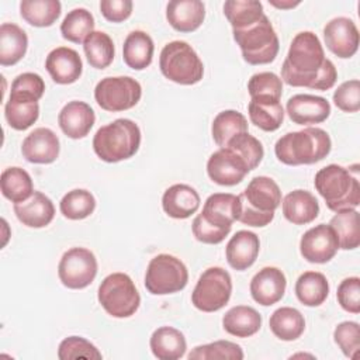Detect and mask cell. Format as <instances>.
Here are the masks:
<instances>
[{
    "mask_svg": "<svg viewBox=\"0 0 360 360\" xmlns=\"http://www.w3.org/2000/svg\"><path fill=\"white\" fill-rule=\"evenodd\" d=\"M62 4L58 0H22L20 14L30 25L51 27L60 15Z\"/></svg>",
    "mask_w": 360,
    "mask_h": 360,
    "instance_id": "cell-38",
    "label": "cell"
},
{
    "mask_svg": "<svg viewBox=\"0 0 360 360\" xmlns=\"http://www.w3.org/2000/svg\"><path fill=\"white\" fill-rule=\"evenodd\" d=\"M94 31V17L86 8H73L60 24V34L73 44H82Z\"/></svg>",
    "mask_w": 360,
    "mask_h": 360,
    "instance_id": "cell-41",
    "label": "cell"
},
{
    "mask_svg": "<svg viewBox=\"0 0 360 360\" xmlns=\"http://www.w3.org/2000/svg\"><path fill=\"white\" fill-rule=\"evenodd\" d=\"M59 210L62 215L72 221H79L90 217L96 210V198L94 195L84 188H75L68 191L60 202Z\"/></svg>",
    "mask_w": 360,
    "mask_h": 360,
    "instance_id": "cell-42",
    "label": "cell"
},
{
    "mask_svg": "<svg viewBox=\"0 0 360 360\" xmlns=\"http://www.w3.org/2000/svg\"><path fill=\"white\" fill-rule=\"evenodd\" d=\"M281 79L292 87L329 90L335 86L338 72L325 56L322 44L312 31L298 32L288 48L281 66Z\"/></svg>",
    "mask_w": 360,
    "mask_h": 360,
    "instance_id": "cell-1",
    "label": "cell"
},
{
    "mask_svg": "<svg viewBox=\"0 0 360 360\" xmlns=\"http://www.w3.org/2000/svg\"><path fill=\"white\" fill-rule=\"evenodd\" d=\"M10 91L28 94V96H32L34 98L39 100L44 96L45 83H44V79L39 75L32 73V72H25V73L18 75L13 80Z\"/></svg>",
    "mask_w": 360,
    "mask_h": 360,
    "instance_id": "cell-50",
    "label": "cell"
},
{
    "mask_svg": "<svg viewBox=\"0 0 360 360\" xmlns=\"http://www.w3.org/2000/svg\"><path fill=\"white\" fill-rule=\"evenodd\" d=\"M225 332L236 338H249L259 332L262 326V315L252 307H232L222 318Z\"/></svg>",
    "mask_w": 360,
    "mask_h": 360,
    "instance_id": "cell-32",
    "label": "cell"
},
{
    "mask_svg": "<svg viewBox=\"0 0 360 360\" xmlns=\"http://www.w3.org/2000/svg\"><path fill=\"white\" fill-rule=\"evenodd\" d=\"M248 91L250 98L270 97L280 100L283 94V80L273 72L255 73L248 82Z\"/></svg>",
    "mask_w": 360,
    "mask_h": 360,
    "instance_id": "cell-44",
    "label": "cell"
},
{
    "mask_svg": "<svg viewBox=\"0 0 360 360\" xmlns=\"http://www.w3.org/2000/svg\"><path fill=\"white\" fill-rule=\"evenodd\" d=\"M226 146L233 149L235 152H238L246 160L250 170L256 169L260 165L263 155H264L262 142L257 138H255L253 135H249V132H242V134L233 136L226 143Z\"/></svg>",
    "mask_w": 360,
    "mask_h": 360,
    "instance_id": "cell-45",
    "label": "cell"
},
{
    "mask_svg": "<svg viewBox=\"0 0 360 360\" xmlns=\"http://www.w3.org/2000/svg\"><path fill=\"white\" fill-rule=\"evenodd\" d=\"M248 112L252 124L266 132L278 129L284 121V108L277 98L253 97L248 104Z\"/></svg>",
    "mask_w": 360,
    "mask_h": 360,
    "instance_id": "cell-30",
    "label": "cell"
},
{
    "mask_svg": "<svg viewBox=\"0 0 360 360\" xmlns=\"http://www.w3.org/2000/svg\"><path fill=\"white\" fill-rule=\"evenodd\" d=\"M285 287L284 273L277 267L267 266L259 270L250 280V295L257 304L270 307L284 297Z\"/></svg>",
    "mask_w": 360,
    "mask_h": 360,
    "instance_id": "cell-19",
    "label": "cell"
},
{
    "mask_svg": "<svg viewBox=\"0 0 360 360\" xmlns=\"http://www.w3.org/2000/svg\"><path fill=\"white\" fill-rule=\"evenodd\" d=\"M330 148V136L325 129L308 127L283 135L274 145V153L281 163L300 166L321 162L329 155Z\"/></svg>",
    "mask_w": 360,
    "mask_h": 360,
    "instance_id": "cell-4",
    "label": "cell"
},
{
    "mask_svg": "<svg viewBox=\"0 0 360 360\" xmlns=\"http://www.w3.org/2000/svg\"><path fill=\"white\" fill-rule=\"evenodd\" d=\"M132 1L131 0H101L100 11L103 17L111 22H121L129 18L132 13Z\"/></svg>",
    "mask_w": 360,
    "mask_h": 360,
    "instance_id": "cell-51",
    "label": "cell"
},
{
    "mask_svg": "<svg viewBox=\"0 0 360 360\" xmlns=\"http://www.w3.org/2000/svg\"><path fill=\"white\" fill-rule=\"evenodd\" d=\"M153 356L159 360L181 359L187 349L184 335L173 326H160L153 330L149 340Z\"/></svg>",
    "mask_w": 360,
    "mask_h": 360,
    "instance_id": "cell-28",
    "label": "cell"
},
{
    "mask_svg": "<svg viewBox=\"0 0 360 360\" xmlns=\"http://www.w3.org/2000/svg\"><path fill=\"white\" fill-rule=\"evenodd\" d=\"M232 294L231 274L218 266L208 267L200 276L193 292V305L202 312H215L224 308Z\"/></svg>",
    "mask_w": 360,
    "mask_h": 360,
    "instance_id": "cell-11",
    "label": "cell"
},
{
    "mask_svg": "<svg viewBox=\"0 0 360 360\" xmlns=\"http://www.w3.org/2000/svg\"><path fill=\"white\" fill-rule=\"evenodd\" d=\"M190 360H242L243 350L239 345L229 340H217L212 343L195 346L188 353Z\"/></svg>",
    "mask_w": 360,
    "mask_h": 360,
    "instance_id": "cell-43",
    "label": "cell"
},
{
    "mask_svg": "<svg viewBox=\"0 0 360 360\" xmlns=\"http://www.w3.org/2000/svg\"><path fill=\"white\" fill-rule=\"evenodd\" d=\"M59 139L56 134L45 127L35 128L30 132L21 145L22 158L30 163L48 165L58 159L59 156Z\"/></svg>",
    "mask_w": 360,
    "mask_h": 360,
    "instance_id": "cell-17",
    "label": "cell"
},
{
    "mask_svg": "<svg viewBox=\"0 0 360 360\" xmlns=\"http://www.w3.org/2000/svg\"><path fill=\"white\" fill-rule=\"evenodd\" d=\"M141 145V129L128 118H118L97 129L93 138L94 153L107 163L132 158Z\"/></svg>",
    "mask_w": 360,
    "mask_h": 360,
    "instance_id": "cell-6",
    "label": "cell"
},
{
    "mask_svg": "<svg viewBox=\"0 0 360 360\" xmlns=\"http://www.w3.org/2000/svg\"><path fill=\"white\" fill-rule=\"evenodd\" d=\"M283 215L294 225L312 222L319 214V204L315 195L307 190H294L288 193L281 204Z\"/></svg>",
    "mask_w": 360,
    "mask_h": 360,
    "instance_id": "cell-27",
    "label": "cell"
},
{
    "mask_svg": "<svg viewBox=\"0 0 360 360\" xmlns=\"http://www.w3.org/2000/svg\"><path fill=\"white\" fill-rule=\"evenodd\" d=\"M153 39L149 34L141 30L129 32L122 45V59L134 70H143L152 63Z\"/></svg>",
    "mask_w": 360,
    "mask_h": 360,
    "instance_id": "cell-29",
    "label": "cell"
},
{
    "mask_svg": "<svg viewBox=\"0 0 360 360\" xmlns=\"http://www.w3.org/2000/svg\"><path fill=\"white\" fill-rule=\"evenodd\" d=\"M338 249V236L329 224H319L308 229L300 240L301 256L309 263H326L333 259Z\"/></svg>",
    "mask_w": 360,
    "mask_h": 360,
    "instance_id": "cell-15",
    "label": "cell"
},
{
    "mask_svg": "<svg viewBox=\"0 0 360 360\" xmlns=\"http://www.w3.org/2000/svg\"><path fill=\"white\" fill-rule=\"evenodd\" d=\"M326 48L338 58H352L359 48V30L347 17L332 18L323 27Z\"/></svg>",
    "mask_w": 360,
    "mask_h": 360,
    "instance_id": "cell-16",
    "label": "cell"
},
{
    "mask_svg": "<svg viewBox=\"0 0 360 360\" xmlns=\"http://www.w3.org/2000/svg\"><path fill=\"white\" fill-rule=\"evenodd\" d=\"M239 197L231 193L211 194L202 211L194 218L191 229L198 242L207 245L221 243L231 232L232 224L238 221Z\"/></svg>",
    "mask_w": 360,
    "mask_h": 360,
    "instance_id": "cell-2",
    "label": "cell"
},
{
    "mask_svg": "<svg viewBox=\"0 0 360 360\" xmlns=\"http://www.w3.org/2000/svg\"><path fill=\"white\" fill-rule=\"evenodd\" d=\"M94 121L96 115L93 108L87 103L79 100L65 104L58 115V124L62 132L72 139L84 138L93 128Z\"/></svg>",
    "mask_w": 360,
    "mask_h": 360,
    "instance_id": "cell-21",
    "label": "cell"
},
{
    "mask_svg": "<svg viewBox=\"0 0 360 360\" xmlns=\"http://www.w3.org/2000/svg\"><path fill=\"white\" fill-rule=\"evenodd\" d=\"M335 105L345 112L360 110V82L357 79L343 82L333 93Z\"/></svg>",
    "mask_w": 360,
    "mask_h": 360,
    "instance_id": "cell-48",
    "label": "cell"
},
{
    "mask_svg": "<svg viewBox=\"0 0 360 360\" xmlns=\"http://www.w3.org/2000/svg\"><path fill=\"white\" fill-rule=\"evenodd\" d=\"M0 188L1 194L14 204L27 200L35 191L30 173L17 166L7 167L1 172Z\"/></svg>",
    "mask_w": 360,
    "mask_h": 360,
    "instance_id": "cell-35",
    "label": "cell"
},
{
    "mask_svg": "<svg viewBox=\"0 0 360 360\" xmlns=\"http://www.w3.org/2000/svg\"><path fill=\"white\" fill-rule=\"evenodd\" d=\"M329 225L338 236L339 249L352 250L360 245V219L359 212L354 208L338 211L332 217Z\"/></svg>",
    "mask_w": 360,
    "mask_h": 360,
    "instance_id": "cell-36",
    "label": "cell"
},
{
    "mask_svg": "<svg viewBox=\"0 0 360 360\" xmlns=\"http://www.w3.org/2000/svg\"><path fill=\"white\" fill-rule=\"evenodd\" d=\"M285 110L294 124L312 125L321 124L329 117L330 104L321 96L295 94L288 98Z\"/></svg>",
    "mask_w": 360,
    "mask_h": 360,
    "instance_id": "cell-18",
    "label": "cell"
},
{
    "mask_svg": "<svg viewBox=\"0 0 360 360\" xmlns=\"http://www.w3.org/2000/svg\"><path fill=\"white\" fill-rule=\"evenodd\" d=\"M242 132H248V120L236 110H225L218 112L211 125L212 139L219 148H225L233 136Z\"/></svg>",
    "mask_w": 360,
    "mask_h": 360,
    "instance_id": "cell-37",
    "label": "cell"
},
{
    "mask_svg": "<svg viewBox=\"0 0 360 360\" xmlns=\"http://www.w3.org/2000/svg\"><path fill=\"white\" fill-rule=\"evenodd\" d=\"M314 186L330 211L350 210L360 204L359 165H328L316 172Z\"/></svg>",
    "mask_w": 360,
    "mask_h": 360,
    "instance_id": "cell-3",
    "label": "cell"
},
{
    "mask_svg": "<svg viewBox=\"0 0 360 360\" xmlns=\"http://www.w3.org/2000/svg\"><path fill=\"white\" fill-rule=\"evenodd\" d=\"M45 68L55 83L72 84L82 76L83 62L75 49L58 46L48 53Z\"/></svg>",
    "mask_w": 360,
    "mask_h": 360,
    "instance_id": "cell-20",
    "label": "cell"
},
{
    "mask_svg": "<svg viewBox=\"0 0 360 360\" xmlns=\"http://www.w3.org/2000/svg\"><path fill=\"white\" fill-rule=\"evenodd\" d=\"M232 32L245 62L249 65H266L276 59L280 42L266 14L255 24L242 30H232Z\"/></svg>",
    "mask_w": 360,
    "mask_h": 360,
    "instance_id": "cell-7",
    "label": "cell"
},
{
    "mask_svg": "<svg viewBox=\"0 0 360 360\" xmlns=\"http://www.w3.org/2000/svg\"><path fill=\"white\" fill-rule=\"evenodd\" d=\"M188 281L186 264L173 255L155 256L145 273V287L153 295H166L181 291Z\"/></svg>",
    "mask_w": 360,
    "mask_h": 360,
    "instance_id": "cell-10",
    "label": "cell"
},
{
    "mask_svg": "<svg viewBox=\"0 0 360 360\" xmlns=\"http://www.w3.org/2000/svg\"><path fill=\"white\" fill-rule=\"evenodd\" d=\"M336 298L339 305L350 314L360 312V278L359 277H347L340 281Z\"/></svg>",
    "mask_w": 360,
    "mask_h": 360,
    "instance_id": "cell-49",
    "label": "cell"
},
{
    "mask_svg": "<svg viewBox=\"0 0 360 360\" xmlns=\"http://www.w3.org/2000/svg\"><path fill=\"white\" fill-rule=\"evenodd\" d=\"M58 357L60 360L72 359H103V354L98 349L82 336H69L59 343Z\"/></svg>",
    "mask_w": 360,
    "mask_h": 360,
    "instance_id": "cell-46",
    "label": "cell"
},
{
    "mask_svg": "<svg viewBox=\"0 0 360 360\" xmlns=\"http://www.w3.org/2000/svg\"><path fill=\"white\" fill-rule=\"evenodd\" d=\"M142 97V87L139 82L129 76L104 77L94 89V98L97 104L110 112L125 111L138 104Z\"/></svg>",
    "mask_w": 360,
    "mask_h": 360,
    "instance_id": "cell-12",
    "label": "cell"
},
{
    "mask_svg": "<svg viewBox=\"0 0 360 360\" xmlns=\"http://www.w3.org/2000/svg\"><path fill=\"white\" fill-rule=\"evenodd\" d=\"M28 48L25 31L13 22L0 25V65L13 66L20 62Z\"/></svg>",
    "mask_w": 360,
    "mask_h": 360,
    "instance_id": "cell-31",
    "label": "cell"
},
{
    "mask_svg": "<svg viewBox=\"0 0 360 360\" xmlns=\"http://www.w3.org/2000/svg\"><path fill=\"white\" fill-rule=\"evenodd\" d=\"M162 75L183 86L198 83L204 75V65L197 52L186 41L166 44L159 56Z\"/></svg>",
    "mask_w": 360,
    "mask_h": 360,
    "instance_id": "cell-8",
    "label": "cell"
},
{
    "mask_svg": "<svg viewBox=\"0 0 360 360\" xmlns=\"http://www.w3.org/2000/svg\"><path fill=\"white\" fill-rule=\"evenodd\" d=\"M333 340L346 357H356L360 349V328L354 321L340 322L333 330Z\"/></svg>",
    "mask_w": 360,
    "mask_h": 360,
    "instance_id": "cell-47",
    "label": "cell"
},
{
    "mask_svg": "<svg viewBox=\"0 0 360 360\" xmlns=\"http://www.w3.org/2000/svg\"><path fill=\"white\" fill-rule=\"evenodd\" d=\"M224 14L232 30L249 27L264 15L263 4L257 0H228L224 3Z\"/></svg>",
    "mask_w": 360,
    "mask_h": 360,
    "instance_id": "cell-40",
    "label": "cell"
},
{
    "mask_svg": "<svg viewBox=\"0 0 360 360\" xmlns=\"http://www.w3.org/2000/svg\"><path fill=\"white\" fill-rule=\"evenodd\" d=\"M249 172L246 160L228 146L215 150L207 162L208 177L219 186L239 184Z\"/></svg>",
    "mask_w": 360,
    "mask_h": 360,
    "instance_id": "cell-14",
    "label": "cell"
},
{
    "mask_svg": "<svg viewBox=\"0 0 360 360\" xmlns=\"http://www.w3.org/2000/svg\"><path fill=\"white\" fill-rule=\"evenodd\" d=\"M86 59L91 68L105 69L114 59V42L108 34L103 31H93L83 42Z\"/></svg>",
    "mask_w": 360,
    "mask_h": 360,
    "instance_id": "cell-39",
    "label": "cell"
},
{
    "mask_svg": "<svg viewBox=\"0 0 360 360\" xmlns=\"http://www.w3.org/2000/svg\"><path fill=\"white\" fill-rule=\"evenodd\" d=\"M239 197L238 221L249 226H266L274 218V211L281 204L278 184L267 176L253 177Z\"/></svg>",
    "mask_w": 360,
    "mask_h": 360,
    "instance_id": "cell-5",
    "label": "cell"
},
{
    "mask_svg": "<svg viewBox=\"0 0 360 360\" xmlns=\"http://www.w3.org/2000/svg\"><path fill=\"white\" fill-rule=\"evenodd\" d=\"M295 295L305 307H319L329 295V283L319 271H305L295 281Z\"/></svg>",
    "mask_w": 360,
    "mask_h": 360,
    "instance_id": "cell-34",
    "label": "cell"
},
{
    "mask_svg": "<svg viewBox=\"0 0 360 360\" xmlns=\"http://www.w3.org/2000/svg\"><path fill=\"white\" fill-rule=\"evenodd\" d=\"M97 298L104 311L114 318L132 316L141 304V295L125 273L108 274L98 287Z\"/></svg>",
    "mask_w": 360,
    "mask_h": 360,
    "instance_id": "cell-9",
    "label": "cell"
},
{
    "mask_svg": "<svg viewBox=\"0 0 360 360\" xmlns=\"http://www.w3.org/2000/svg\"><path fill=\"white\" fill-rule=\"evenodd\" d=\"M7 124L15 131H25L39 117L38 100L32 96L10 91L8 101L4 105Z\"/></svg>",
    "mask_w": 360,
    "mask_h": 360,
    "instance_id": "cell-26",
    "label": "cell"
},
{
    "mask_svg": "<svg viewBox=\"0 0 360 360\" xmlns=\"http://www.w3.org/2000/svg\"><path fill=\"white\" fill-rule=\"evenodd\" d=\"M269 326L276 338L284 342H291L304 333L305 319L297 308L281 307L271 314Z\"/></svg>",
    "mask_w": 360,
    "mask_h": 360,
    "instance_id": "cell-33",
    "label": "cell"
},
{
    "mask_svg": "<svg viewBox=\"0 0 360 360\" xmlns=\"http://www.w3.org/2000/svg\"><path fill=\"white\" fill-rule=\"evenodd\" d=\"M97 274V259L86 248H72L63 253L58 264L60 283L72 290L86 288Z\"/></svg>",
    "mask_w": 360,
    "mask_h": 360,
    "instance_id": "cell-13",
    "label": "cell"
},
{
    "mask_svg": "<svg viewBox=\"0 0 360 360\" xmlns=\"http://www.w3.org/2000/svg\"><path fill=\"white\" fill-rule=\"evenodd\" d=\"M166 18L176 31L193 32L205 18V6L200 0H172L166 6Z\"/></svg>",
    "mask_w": 360,
    "mask_h": 360,
    "instance_id": "cell-25",
    "label": "cell"
},
{
    "mask_svg": "<svg viewBox=\"0 0 360 360\" xmlns=\"http://www.w3.org/2000/svg\"><path fill=\"white\" fill-rule=\"evenodd\" d=\"M260 250L259 236L252 231H238L228 242L225 249V256L228 264L243 271L249 269L257 259Z\"/></svg>",
    "mask_w": 360,
    "mask_h": 360,
    "instance_id": "cell-23",
    "label": "cell"
},
{
    "mask_svg": "<svg viewBox=\"0 0 360 360\" xmlns=\"http://www.w3.org/2000/svg\"><path fill=\"white\" fill-rule=\"evenodd\" d=\"M200 195L188 184H173L163 193V211L174 219H186L197 212L200 208Z\"/></svg>",
    "mask_w": 360,
    "mask_h": 360,
    "instance_id": "cell-24",
    "label": "cell"
},
{
    "mask_svg": "<svg viewBox=\"0 0 360 360\" xmlns=\"http://www.w3.org/2000/svg\"><path fill=\"white\" fill-rule=\"evenodd\" d=\"M269 3L271 4V6H274V7H277V8H284V10H287V8H294L295 6H298L301 1H277V0H269Z\"/></svg>",
    "mask_w": 360,
    "mask_h": 360,
    "instance_id": "cell-52",
    "label": "cell"
},
{
    "mask_svg": "<svg viewBox=\"0 0 360 360\" xmlns=\"http://www.w3.org/2000/svg\"><path fill=\"white\" fill-rule=\"evenodd\" d=\"M18 221L28 228H44L55 217V207L49 197L41 191H34L27 200L13 207Z\"/></svg>",
    "mask_w": 360,
    "mask_h": 360,
    "instance_id": "cell-22",
    "label": "cell"
}]
</instances>
